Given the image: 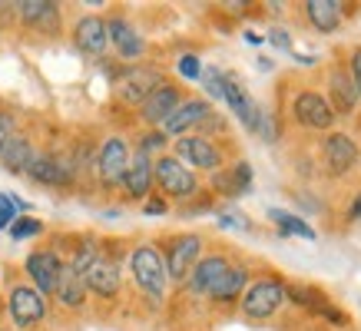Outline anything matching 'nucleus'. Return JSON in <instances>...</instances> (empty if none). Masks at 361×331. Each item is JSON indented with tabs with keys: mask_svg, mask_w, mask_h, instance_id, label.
Returning <instances> with one entry per match:
<instances>
[{
	"mask_svg": "<svg viewBox=\"0 0 361 331\" xmlns=\"http://www.w3.org/2000/svg\"><path fill=\"white\" fill-rule=\"evenodd\" d=\"M37 159V153H33V146H30V139L27 136H13L11 143L0 149V166L7 169V173H13V176H20V173H27L30 169V163Z\"/></svg>",
	"mask_w": 361,
	"mask_h": 331,
	"instance_id": "obj_18",
	"label": "nucleus"
},
{
	"mask_svg": "<svg viewBox=\"0 0 361 331\" xmlns=\"http://www.w3.org/2000/svg\"><path fill=\"white\" fill-rule=\"evenodd\" d=\"M199 252H202V239L199 235H179L169 245V258H166V275L173 282H186L189 272L196 268Z\"/></svg>",
	"mask_w": 361,
	"mask_h": 331,
	"instance_id": "obj_4",
	"label": "nucleus"
},
{
	"mask_svg": "<svg viewBox=\"0 0 361 331\" xmlns=\"http://www.w3.org/2000/svg\"><path fill=\"white\" fill-rule=\"evenodd\" d=\"M179 73L186 80H199L202 77V63H199V56H192V54H186L183 60H179Z\"/></svg>",
	"mask_w": 361,
	"mask_h": 331,
	"instance_id": "obj_32",
	"label": "nucleus"
},
{
	"mask_svg": "<svg viewBox=\"0 0 361 331\" xmlns=\"http://www.w3.org/2000/svg\"><path fill=\"white\" fill-rule=\"evenodd\" d=\"M123 186L133 199H146L149 189H153V159L146 153H136L126 166V176H123Z\"/></svg>",
	"mask_w": 361,
	"mask_h": 331,
	"instance_id": "obj_17",
	"label": "nucleus"
},
{
	"mask_svg": "<svg viewBox=\"0 0 361 331\" xmlns=\"http://www.w3.org/2000/svg\"><path fill=\"white\" fill-rule=\"evenodd\" d=\"M351 87H355V93L361 96V50H355V56H351Z\"/></svg>",
	"mask_w": 361,
	"mask_h": 331,
	"instance_id": "obj_33",
	"label": "nucleus"
},
{
	"mask_svg": "<svg viewBox=\"0 0 361 331\" xmlns=\"http://www.w3.org/2000/svg\"><path fill=\"white\" fill-rule=\"evenodd\" d=\"M156 87H163V77L156 73V70H146V66H133V70H126L120 77V83H116V89H120V96L126 99V103H140L149 96Z\"/></svg>",
	"mask_w": 361,
	"mask_h": 331,
	"instance_id": "obj_8",
	"label": "nucleus"
},
{
	"mask_svg": "<svg viewBox=\"0 0 361 331\" xmlns=\"http://www.w3.org/2000/svg\"><path fill=\"white\" fill-rule=\"evenodd\" d=\"M216 182H219L229 196H245V192L252 189V166L249 163H235L232 166V176H219Z\"/></svg>",
	"mask_w": 361,
	"mask_h": 331,
	"instance_id": "obj_27",
	"label": "nucleus"
},
{
	"mask_svg": "<svg viewBox=\"0 0 361 331\" xmlns=\"http://www.w3.org/2000/svg\"><path fill=\"white\" fill-rule=\"evenodd\" d=\"M292 113H295V120L302 126H312V130H329L331 123H335V113H331L329 99L318 96V93H298Z\"/></svg>",
	"mask_w": 361,
	"mask_h": 331,
	"instance_id": "obj_9",
	"label": "nucleus"
},
{
	"mask_svg": "<svg viewBox=\"0 0 361 331\" xmlns=\"http://www.w3.org/2000/svg\"><path fill=\"white\" fill-rule=\"evenodd\" d=\"M176 159L196 166V169H206V173L219 169V149L209 143L206 136H183V139H176Z\"/></svg>",
	"mask_w": 361,
	"mask_h": 331,
	"instance_id": "obj_7",
	"label": "nucleus"
},
{
	"mask_svg": "<svg viewBox=\"0 0 361 331\" xmlns=\"http://www.w3.org/2000/svg\"><path fill=\"white\" fill-rule=\"evenodd\" d=\"M146 212H153V216H159V212H166V202H146Z\"/></svg>",
	"mask_w": 361,
	"mask_h": 331,
	"instance_id": "obj_37",
	"label": "nucleus"
},
{
	"mask_svg": "<svg viewBox=\"0 0 361 331\" xmlns=\"http://www.w3.org/2000/svg\"><path fill=\"white\" fill-rule=\"evenodd\" d=\"M222 225H232V229H249V225H245V222L239 219V216H222Z\"/></svg>",
	"mask_w": 361,
	"mask_h": 331,
	"instance_id": "obj_36",
	"label": "nucleus"
},
{
	"mask_svg": "<svg viewBox=\"0 0 361 331\" xmlns=\"http://www.w3.org/2000/svg\"><path fill=\"white\" fill-rule=\"evenodd\" d=\"M83 282H87V292H97V295H103V298H113L116 292H120V268H116V262L97 255V258L90 262V268L83 272Z\"/></svg>",
	"mask_w": 361,
	"mask_h": 331,
	"instance_id": "obj_11",
	"label": "nucleus"
},
{
	"mask_svg": "<svg viewBox=\"0 0 361 331\" xmlns=\"http://www.w3.org/2000/svg\"><path fill=\"white\" fill-rule=\"evenodd\" d=\"M222 99H226V106H229L235 116H239V123L245 126V130L255 132V120H259V106L249 99V93L242 89V83L235 77H229L226 73V83H222Z\"/></svg>",
	"mask_w": 361,
	"mask_h": 331,
	"instance_id": "obj_14",
	"label": "nucleus"
},
{
	"mask_svg": "<svg viewBox=\"0 0 361 331\" xmlns=\"http://www.w3.org/2000/svg\"><path fill=\"white\" fill-rule=\"evenodd\" d=\"M47 315V301L44 295L30 285H17L11 292V318L20 325V328H33L37 321H44Z\"/></svg>",
	"mask_w": 361,
	"mask_h": 331,
	"instance_id": "obj_6",
	"label": "nucleus"
},
{
	"mask_svg": "<svg viewBox=\"0 0 361 331\" xmlns=\"http://www.w3.org/2000/svg\"><path fill=\"white\" fill-rule=\"evenodd\" d=\"M153 182H159V189L173 199H189L196 192V176H192L176 156H159V159H156Z\"/></svg>",
	"mask_w": 361,
	"mask_h": 331,
	"instance_id": "obj_3",
	"label": "nucleus"
},
{
	"mask_svg": "<svg viewBox=\"0 0 361 331\" xmlns=\"http://www.w3.org/2000/svg\"><path fill=\"white\" fill-rule=\"evenodd\" d=\"M245 282H249V275H245V268H239V265H232L229 272L212 285V292H209L206 298H212V301H235V298L245 292Z\"/></svg>",
	"mask_w": 361,
	"mask_h": 331,
	"instance_id": "obj_25",
	"label": "nucleus"
},
{
	"mask_svg": "<svg viewBox=\"0 0 361 331\" xmlns=\"http://www.w3.org/2000/svg\"><path fill=\"white\" fill-rule=\"evenodd\" d=\"M27 209L20 199L7 196V192H0V229H11L13 222H17V212Z\"/></svg>",
	"mask_w": 361,
	"mask_h": 331,
	"instance_id": "obj_29",
	"label": "nucleus"
},
{
	"mask_svg": "<svg viewBox=\"0 0 361 331\" xmlns=\"http://www.w3.org/2000/svg\"><path fill=\"white\" fill-rule=\"evenodd\" d=\"M130 272H133V282L146 292V295L159 301L166 298V285H169V275H166V262L163 255L156 252L153 245H140L133 249L130 255Z\"/></svg>",
	"mask_w": 361,
	"mask_h": 331,
	"instance_id": "obj_1",
	"label": "nucleus"
},
{
	"mask_svg": "<svg viewBox=\"0 0 361 331\" xmlns=\"http://www.w3.org/2000/svg\"><path fill=\"white\" fill-rule=\"evenodd\" d=\"M269 40H272L275 46H282V50H292V40H288V33L285 30H272L269 33Z\"/></svg>",
	"mask_w": 361,
	"mask_h": 331,
	"instance_id": "obj_35",
	"label": "nucleus"
},
{
	"mask_svg": "<svg viewBox=\"0 0 361 331\" xmlns=\"http://www.w3.org/2000/svg\"><path fill=\"white\" fill-rule=\"evenodd\" d=\"M27 176L44 182V186H66L70 182V166L63 159H56V156H37L30 169H27Z\"/></svg>",
	"mask_w": 361,
	"mask_h": 331,
	"instance_id": "obj_21",
	"label": "nucleus"
},
{
	"mask_svg": "<svg viewBox=\"0 0 361 331\" xmlns=\"http://www.w3.org/2000/svg\"><path fill=\"white\" fill-rule=\"evenodd\" d=\"M285 285L282 282H272V278H262V282H252L245 292H242V311L249 318H272L275 311L282 308L285 301Z\"/></svg>",
	"mask_w": 361,
	"mask_h": 331,
	"instance_id": "obj_2",
	"label": "nucleus"
},
{
	"mask_svg": "<svg viewBox=\"0 0 361 331\" xmlns=\"http://www.w3.org/2000/svg\"><path fill=\"white\" fill-rule=\"evenodd\" d=\"M206 120H209V103L189 99V103H179V106L169 113V120H166L159 130H163V136H189L192 126H199V123H206Z\"/></svg>",
	"mask_w": 361,
	"mask_h": 331,
	"instance_id": "obj_10",
	"label": "nucleus"
},
{
	"mask_svg": "<svg viewBox=\"0 0 361 331\" xmlns=\"http://www.w3.org/2000/svg\"><path fill=\"white\" fill-rule=\"evenodd\" d=\"M17 7H20L23 23H30V27L56 30V23H60V11H56V4H50V0H23Z\"/></svg>",
	"mask_w": 361,
	"mask_h": 331,
	"instance_id": "obj_23",
	"label": "nucleus"
},
{
	"mask_svg": "<svg viewBox=\"0 0 361 331\" xmlns=\"http://www.w3.org/2000/svg\"><path fill=\"white\" fill-rule=\"evenodd\" d=\"M355 103H358V93H355V87H351V80L345 70H335L331 73V113L335 116H348L351 110H355Z\"/></svg>",
	"mask_w": 361,
	"mask_h": 331,
	"instance_id": "obj_24",
	"label": "nucleus"
},
{
	"mask_svg": "<svg viewBox=\"0 0 361 331\" xmlns=\"http://www.w3.org/2000/svg\"><path fill=\"white\" fill-rule=\"evenodd\" d=\"M351 219H361V196H358V202L351 206Z\"/></svg>",
	"mask_w": 361,
	"mask_h": 331,
	"instance_id": "obj_38",
	"label": "nucleus"
},
{
	"mask_svg": "<svg viewBox=\"0 0 361 331\" xmlns=\"http://www.w3.org/2000/svg\"><path fill=\"white\" fill-rule=\"evenodd\" d=\"M159 146H166V136L163 132H153V136H142V146H140V153H153V149H159Z\"/></svg>",
	"mask_w": 361,
	"mask_h": 331,
	"instance_id": "obj_34",
	"label": "nucleus"
},
{
	"mask_svg": "<svg viewBox=\"0 0 361 331\" xmlns=\"http://www.w3.org/2000/svg\"><path fill=\"white\" fill-rule=\"evenodd\" d=\"M126 166H130V149H126V143H123L120 136H110V139L103 143L99 159H97L103 186H120L123 176H126Z\"/></svg>",
	"mask_w": 361,
	"mask_h": 331,
	"instance_id": "obj_5",
	"label": "nucleus"
},
{
	"mask_svg": "<svg viewBox=\"0 0 361 331\" xmlns=\"http://www.w3.org/2000/svg\"><path fill=\"white\" fill-rule=\"evenodd\" d=\"M179 103H183V99H179V89L169 87V83H163V87H156L149 96L142 99L140 116L146 123H153V126H163V123L169 120V113H173Z\"/></svg>",
	"mask_w": 361,
	"mask_h": 331,
	"instance_id": "obj_12",
	"label": "nucleus"
},
{
	"mask_svg": "<svg viewBox=\"0 0 361 331\" xmlns=\"http://www.w3.org/2000/svg\"><path fill=\"white\" fill-rule=\"evenodd\" d=\"M54 295L60 298V305H66V308H80V305L87 301V282H83L80 272H73L70 265H63V268H60V278H56Z\"/></svg>",
	"mask_w": 361,
	"mask_h": 331,
	"instance_id": "obj_19",
	"label": "nucleus"
},
{
	"mask_svg": "<svg viewBox=\"0 0 361 331\" xmlns=\"http://www.w3.org/2000/svg\"><path fill=\"white\" fill-rule=\"evenodd\" d=\"M269 216H272V222H275V225H279V229L285 232V235H298V239H308V242L315 239V229H312V225H308L305 219H298V216H292V212L272 209V212H269Z\"/></svg>",
	"mask_w": 361,
	"mask_h": 331,
	"instance_id": "obj_28",
	"label": "nucleus"
},
{
	"mask_svg": "<svg viewBox=\"0 0 361 331\" xmlns=\"http://www.w3.org/2000/svg\"><path fill=\"white\" fill-rule=\"evenodd\" d=\"M106 37H110L113 46H116V50H120V56H126V60H136V56H142V50H146L142 37L133 30L126 20H120V17L106 23Z\"/></svg>",
	"mask_w": 361,
	"mask_h": 331,
	"instance_id": "obj_22",
	"label": "nucleus"
},
{
	"mask_svg": "<svg viewBox=\"0 0 361 331\" xmlns=\"http://www.w3.org/2000/svg\"><path fill=\"white\" fill-rule=\"evenodd\" d=\"M40 229H44V225H40L37 219H20V216H17V222L11 225V239H17V242H20V239L40 235Z\"/></svg>",
	"mask_w": 361,
	"mask_h": 331,
	"instance_id": "obj_30",
	"label": "nucleus"
},
{
	"mask_svg": "<svg viewBox=\"0 0 361 331\" xmlns=\"http://www.w3.org/2000/svg\"><path fill=\"white\" fill-rule=\"evenodd\" d=\"M13 136H17V120H13V113H0V149L11 143Z\"/></svg>",
	"mask_w": 361,
	"mask_h": 331,
	"instance_id": "obj_31",
	"label": "nucleus"
},
{
	"mask_svg": "<svg viewBox=\"0 0 361 331\" xmlns=\"http://www.w3.org/2000/svg\"><path fill=\"white\" fill-rule=\"evenodd\" d=\"M73 40H77V46L83 54L99 56L106 50V44H110V37H106V20H103V17H93V13L83 17V20L77 23V30H73Z\"/></svg>",
	"mask_w": 361,
	"mask_h": 331,
	"instance_id": "obj_16",
	"label": "nucleus"
},
{
	"mask_svg": "<svg viewBox=\"0 0 361 331\" xmlns=\"http://www.w3.org/2000/svg\"><path fill=\"white\" fill-rule=\"evenodd\" d=\"M60 268H63V262L56 258V252H33L30 258H27V272H30L33 285H37L40 295H54Z\"/></svg>",
	"mask_w": 361,
	"mask_h": 331,
	"instance_id": "obj_13",
	"label": "nucleus"
},
{
	"mask_svg": "<svg viewBox=\"0 0 361 331\" xmlns=\"http://www.w3.org/2000/svg\"><path fill=\"white\" fill-rule=\"evenodd\" d=\"M229 268H232L229 258H222V255H209V258L196 262V268L189 272V288H192L196 295H209V292H212V285H216V282H219Z\"/></svg>",
	"mask_w": 361,
	"mask_h": 331,
	"instance_id": "obj_15",
	"label": "nucleus"
},
{
	"mask_svg": "<svg viewBox=\"0 0 361 331\" xmlns=\"http://www.w3.org/2000/svg\"><path fill=\"white\" fill-rule=\"evenodd\" d=\"M325 159L335 173H348L351 166L358 163V146L351 143L345 132H331L329 139H325Z\"/></svg>",
	"mask_w": 361,
	"mask_h": 331,
	"instance_id": "obj_20",
	"label": "nucleus"
},
{
	"mask_svg": "<svg viewBox=\"0 0 361 331\" xmlns=\"http://www.w3.org/2000/svg\"><path fill=\"white\" fill-rule=\"evenodd\" d=\"M305 13L322 33H331L341 23V4H335V0H308Z\"/></svg>",
	"mask_w": 361,
	"mask_h": 331,
	"instance_id": "obj_26",
	"label": "nucleus"
}]
</instances>
